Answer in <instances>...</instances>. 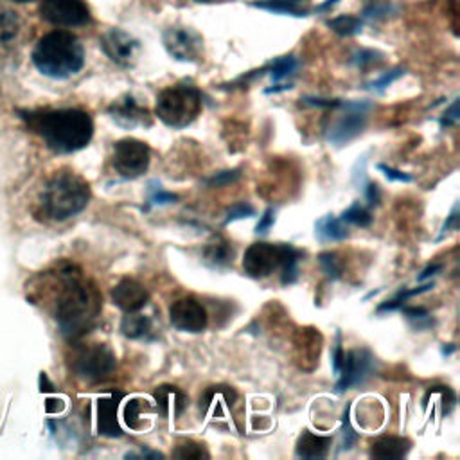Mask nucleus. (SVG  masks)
<instances>
[{"label": "nucleus", "mask_w": 460, "mask_h": 460, "mask_svg": "<svg viewBox=\"0 0 460 460\" xmlns=\"http://www.w3.org/2000/svg\"><path fill=\"white\" fill-rule=\"evenodd\" d=\"M54 283L53 313L58 327L67 340H78L94 327L101 313V297L95 286L72 265L60 268L54 274Z\"/></svg>", "instance_id": "obj_1"}, {"label": "nucleus", "mask_w": 460, "mask_h": 460, "mask_svg": "<svg viewBox=\"0 0 460 460\" xmlns=\"http://www.w3.org/2000/svg\"><path fill=\"white\" fill-rule=\"evenodd\" d=\"M28 127L56 153H76L88 146L94 136V121L79 108L24 111Z\"/></svg>", "instance_id": "obj_2"}, {"label": "nucleus", "mask_w": 460, "mask_h": 460, "mask_svg": "<svg viewBox=\"0 0 460 460\" xmlns=\"http://www.w3.org/2000/svg\"><path fill=\"white\" fill-rule=\"evenodd\" d=\"M35 67L47 78L69 79L85 65V49L79 38L67 31H51L33 51Z\"/></svg>", "instance_id": "obj_3"}, {"label": "nucleus", "mask_w": 460, "mask_h": 460, "mask_svg": "<svg viewBox=\"0 0 460 460\" xmlns=\"http://www.w3.org/2000/svg\"><path fill=\"white\" fill-rule=\"evenodd\" d=\"M90 201V185L72 171H58L45 184L38 200V216L65 221L78 216Z\"/></svg>", "instance_id": "obj_4"}, {"label": "nucleus", "mask_w": 460, "mask_h": 460, "mask_svg": "<svg viewBox=\"0 0 460 460\" xmlns=\"http://www.w3.org/2000/svg\"><path fill=\"white\" fill-rule=\"evenodd\" d=\"M302 254L292 245L254 243L243 258V268L252 279H267L281 270V283L290 286L299 279V261Z\"/></svg>", "instance_id": "obj_5"}, {"label": "nucleus", "mask_w": 460, "mask_h": 460, "mask_svg": "<svg viewBox=\"0 0 460 460\" xmlns=\"http://www.w3.org/2000/svg\"><path fill=\"white\" fill-rule=\"evenodd\" d=\"M201 92L187 83H178L164 88L155 104L157 118L173 130H184L196 121L201 113Z\"/></svg>", "instance_id": "obj_6"}, {"label": "nucleus", "mask_w": 460, "mask_h": 460, "mask_svg": "<svg viewBox=\"0 0 460 460\" xmlns=\"http://www.w3.org/2000/svg\"><path fill=\"white\" fill-rule=\"evenodd\" d=\"M118 360L111 353L110 348L103 343H90V345H81L72 355L70 367L85 382L97 383L106 378L115 371Z\"/></svg>", "instance_id": "obj_7"}, {"label": "nucleus", "mask_w": 460, "mask_h": 460, "mask_svg": "<svg viewBox=\"0 0 460 460\" xmlns=\"http://www.w3.org/2000/svg\"><path fill=\"white\" fill-rule=\"evenodd\" d=\"M152 153L146 143L137 139H123L115 143L111 164L115 173L127 180L143 177L150 168Z\"/></svg>", "instance_id": "obj_8"}, {"label": "nucleus", "mask_w": 460, "mask_h": 460, "mask_svg": "<svg viewBox=\"0 0 460 460\" xmlns=\"http://www.w3.org/2000/svg\"><path fill=\"white\" fill-rule=\"evenodd\" d=\"M341 108L345 110V113L327 130V141L334 146L348 144L364 132V128L367 125V111L371 110V103L343 101Z\"/></svg>", "instance_id": "obj_9"}, {"label": "nucleus", "mask_w": 460, "mask_h": 460, "mask_svg": "<svg viewBox=\"0 0 460 460\" xmlns=\"http://www.w3.org/2000/svg\"><path fill=\"white\" fill-rule=\"evenodd\" d=\"M40 15L45 22L60 28H81L92 21L85 0H44Z\"/></svg>", "instance_id": "obj_10"}, {"label": "nucleus", "mask_w": 460, "mask_h": 460, "mask_svg": "<svg viewBox=\"0 0 460 460\" xmlns=\"http://www.w3.org/2000/svg\"><path fill=\"white\" fill-rule=\"evenodd\" d=\"M162 42L168 54L177 62L196 63L203 54V40L191 28H169L164 31Z\"/></svg>", "instance_id": "obj_11"}, {"label": "nucleus", "mask_w": 460, "mask_h": 460, "mask_svg": "<svg viewBox=\"0 0 460 460\" xmlns=\"http://www.w3.org/2000/svg\"><path fill=\"white\" fill-rule=\"evenodd\" d=\"M99 45L110 62H113L115 65H119L123 69H130L136 65L137 53L141 49V42L134 35H130L119 28L108 29L101 37Z\"/></svg>", "instance_id": "obj_12"}, {"label": "nucleus", "mask_w": 460, "mask_h": 460, "mask_svg": "<svg viewBox=\"0 0 460 460\" xmlns=\"http://www.w3.org/2000/svg\"><path fill=\"white\" fill-rule=\"evenodd\" d=\"M373 355L367 349H353L345 353L341 369L338 373L336 392L341 394L357 385H362L373 371Z\"/></svg>", "instance_id": "obj_13"}, {"label": "nucleus", "mask_w": 460, "mask_h": 460, "mask_svg": "<svg viewBox=\"0 0 460 460\" xmlns=\"http://www.w3.org/2000/svg\"><path fill=\"white\" fill-rule=\"evenodd\" d=\"M171 325L184 333H201L207 327V311L194 297H184L169 308Z\"/></svg>", "instance_id": "obj_14"}, {"label": "nucleus", "mask_w": 460, "mask_h": 460, "mask_svg": "<svg viewBox=\"0 0 460 460\" xmlns=\"http://www.w3.org/2000/svg\"><path fill=\"white\" fill-rule=\"evenodd\" d=\"M108 115L125 130L150 128L153 123L150 110L143 106L132 94H127L119 101H115L108 108Z\"/></svg>", "instance_id": "obj_15"}, {"label": "nucleus", "mask_w": 460, "mask_h": 460, "mask_svg": "<svg viewBox=\"0 0 460 460\" xmlns=\"http://www.w3.org/2000/svg\"><path fill=\"white\" fill-rule=\"evenodd\" d=\"M111 300L125 313H134V311H141L148 304L150 293L144 288V284L127 277L115 284V288L111 290Z\"/></svg>", "instance_id": "obj_16"}, {"label": "nucleus", "mask_w": 460, "mask_h": 460, "mask_svg": "<svg viewBox=\"0 0 460 460\" xmlns=\"http://www.w3.org/2000/svg\"><path fill=\"white\" fill-rule=\"evenodd\" d=\"M125 398V392H110L108 396L97 401V431L104 437H121L123 428L119 424V403Z\"/></svg>", "instance_id": "obj_17"}, {"label": "nucleus", "mask_w": 460, "mask_h": 460, "mask_svg": "<svg viewBox=\"0 0 460 460\" xmlns=\"http://www.w3.org/2000/svg\"><path fill=\"white\" fill-rule=\"evenodd\" d=\"M157 410L166 419H180V415L185 412L189 398L187 394L178 389L177 385H160L153 392Z\"/></svg>", "instance_id": "obj_18"}, {"label": "nucleus", "mask_w": 460, "mask_h": 460, "mask_svg": "<svg viewBox=\"0 0 460 460\" xmlns=\"http://www.w3.org/2000/svg\"><path fill=\"white\" fill-rule=\"evenodd\" d=\"M238 401V392L233 387L225 385H216L209 387L201 396H200V410L201 412H216V414H225L233 408Z\"/></svg>", "instance_id": "obj_19"}, {"label": "nucleus", "mask_w": 460, "mask_h": 460, "mask_svg": "<svg viewBox=\"0 0 460 460\" xmlns=\"http://www.w3.org/2000/svg\"><path fill=\"white\" fill-rule=\"evenodd\" d=\"M251 6L268 13L295 17V19H304V17H309L311 13L308 8V0H254V3H251Z\"/></svg>", "instance_id": "obj_20"}, {"label": "nucleus", "mask_w": 460, "mask_h": 460, "mask_svg": "<svg viewBox=\"0 0 460 460\" xmlns=\"http://www.w3.org/2000/svg\"><path fill=\"white\" fill-rule=\"evenodd\" d=\"M412 448V442L405 437H394V435H383L373 440L371 444V456L383 458V460H396L403 458Z\"/></svg>", "instance_id": "obj_21"}, {"label": "nucleus", "mask_w": 460, "mask_h": 460, "mask_svg": "<svg viewBox=\"0 0 460 460\" xmlns=\"http://www.w3.org/2000/svg\"><path fill=\"white\" fill-rule=\"evenodd\" d=\"M333 444V437L316 435L313 431H304L295 446V455L299 458H325Z\"/></svg>", "instance_id": "obj_22"}, {"label": "nucleus", "mask_w": 460, "mask_h": 460, "mask_svg": "<svg viewBox=\"0 0 460 460\" xmlns=\"http://www.w3.org/2000/svg\"><path fill=\"white\" fill-rule=\"evenodd\" d=\"M315 236L322 243L343 242L345 238H349V226H348V223H343L340 218H334L333 214H327L315 223Z\"/></svg>", "instance_id": "obj_23"}, {"label": "nucleus", "mask_w": 460, "mask_h": 460, "mask_svg": "<svg viewBox=\"0 0 460 460\" xmlns=\"http://www.w3.org/2000/svg\"><path fill=\"white\" fill-rule=\"evenodd\" d=\"M233 258H234V251L223 238H214L203 249V259L210 268H225L233 263Z\"/></svg>", "instance_id": "obj_24"}, {"label": "nucleus", "mask_w": 460, "mask_h": 460, "mask_svg": "<svg viewBox=\"0 0 460 460\" xmlns=\"http://www.w3.org/2000/svg\"><path fill=\"white\" fill-rule=\"evenodd\" d=\"M153 331V322L150 316L141 315L137 311L127 313L121 322V333L130 340H146Z\"/></svg>", "instance_id": "obj_25"}, {"label": "nucleus", "mask_w": 460, "mask_h": 460, "mask_svg": "<svg viewBox=\"0 0 460 460\" xmlns=\"http://www.w3.org/2000/svg\"><path fill=\"white\" fill-rule=\"evenodd\" d=\"M299 70V60L295 56H281L277 60H274L270 65H267L263 69V72L270 74V79L274 83H281L283 79H288L290 76H293Z\"/></svg>", "instance_id": "obj_26"}, {"label": "nucleus", "mask_w": 460, "mask_h": 460, "mask_svg": "<svg viewBox=\"0 0 460 460\" xmlns=\"http://www.w3.org/2000/svg\"><path fill=\"white\" fill-rule=\"evenodd\" d=\"M327 28L340 37H355V35L362 33L364 21L360 17H353V15H341V17L327 21Z\"/></svg>", "instance_id": "obj_27"}, {"label": "nucleus", "mask_w": 460, "mask_h": 460, "mask_svg": "<svg viewBox=\"0 0 460 460\" xmlns=\"http://www.w3.org/2000/svg\"><path fill=\"white\" fill-rule=\"evenodd\" d=\"M148 412H150V403L146 399L132 398L125 407V423L130 428L139 430L144 426V419H146Z\"/></svg>", "instance_id": "obj_28"}, {"label": "nucleus", "mask_w": 460, "mask_h": 460, "mask_svg": "<svg viewBox=\"0 0 460 460\" xmlns=\"http://www.w3.org/2000/svg\"><path fill=\"white\" fill-rule=\"evenodd\" d=\"M431 288H433V283L423 284V286L414 288V290H405V288H403L401 292H398V293L394 295V299L385 300L383 304H380V306H378V309H376V313H378V315H382V313L398 311L403 304H407V302H408V299H410V297H415V295H421V293H424V292H430Z\"/></svg>", "instance_id": "obj_29"}, {"label": "nucleus", "mask_w": 460, "mask_h": 460, "mask_svg": "<svg viewBox=\"0 0 460 460\" xmlns=\"http://www.w3.org/2000/svg\"><path fill=\"white\" fill-rule=\"evenodd\" d=\"M396 12H398V6H394L390 0H369L362 10V21L378 22L390 17Z\"/></svg>", "instance_id": "obj_30"}, {"label": "nucleus", "mask_w": 460, "mask_h": 460, "mask_svg": "<svg viewBox=\"0 0 460 460\" xmlns=\"http://www.w3.org/2000/svg\"><path fill=\"white\" fill-rule=\"evenodd\" d=\"M320 334L315 329H304L302 331V343H299L300 358L302 362H316L318 364V353H320V341L316 343V338Z\"/></svg>", "instance_id": "obj_31"}, {"label": "nucleus", "mask_w": 460, "mask_h": 460, "mask_svg": "<svg viewBox=\"0 0 460 460\" xmlns=\"http://www.w3.org/2000/svg\"><path fill=\"white\" fill-rule=\"evenodd\" d=\"M340 219L348 225H357V226H369L373 223V214L367 207H364L360 201L353 203L348 210H343Z\"/></svg>", "instance_id": "obj_32"}, {"label": "nucleus", "mask_w": 460, "mask_h": 460, "mask_svg": "<svg viewBox=\"0 0 460 460\" xmlns=\"http://www.w3.org/2000/svg\"><path fill=\"white\" fill-rule=\"evenodd\" d=\"M173 456L175 458H187V460L196 458L198 460V458H209V453H207L203 444L194 442V440H184L177 446V449L173 451Z\"/></svg>", "instance_id": "obj_33"}, {"label": "nucleus", "mask_w": 460, "mask_h": 460, "mask_svg": "<svg viewBox=\"0 0 460 460\" xmlns=\"http://www.w3.org/2000/svg\"><path fill=\"white\" fill-rule=\"evenodd\" d=\"M383 62V54L374 49H360L351 56V63L358 69H369Z\"/></svg>", "instance_id": "obj_34"}, {"label": "nucleus", "mask_w": 460, "mask_h": 460, "mask_svg": "<svg viewBox=\"0 0 460 460\" xmlns=\"http://www.w3.org/2000/svg\"><path fill=\"white\" fill-rule=\"evenodd\" d=\"M399 309H401V311H403V315H405L410 322H414L419 329L433 325V318L430 316L428 309H424V308H417V306H407V304H403Z\"/></svg>", "instance_id": "obj_35"}, {"label": "nucleus", "mask_w": 460, "mask_h": 460, "mask_svg": "<svg viewBox=\"0 0 460 460\" xmlns=\"http://www.w3.org/2000/svg\"><path fill=\"white\" fill-rule=\"evenodd\" d=\"M318 261H320V267L324 270V274L331 279V281H336L341 277V265H340V259L336 254L333 252H324L318 256Z\"/></svg>", "instance_id": "obj_36"}, {"label": "nucleus", "mask_w": 460, "mask_h": 460, "mask_svg": "<svg viewBox=\"0 0 460 460\" xmlns=\"http://www.w3.org/2000/svg\"><path fill=\"white\" fill-rule=\"evenodd\" d=\"M177 200H178V196L164 191L159 182L150 184V200H148L150 205H169V203H175Z\"/></svg>", "instance_id": "obj_37"}, {"label": "nucleus", "mask_w": 460, "mask_h": 460, "mask_svg": "<svg viewBox=\"0 0 460 460\" xmlns=\"http://www.w3.org/2000/svg\"><path fill=\"white\" fill-rule=\"evenodd\" d=\"M252 216H256V209H254L251 203H247V201H242V203H236V205H233V207H230V209L226 210L225 225L233 223V221H238V219L252 218Z\"/></svg>", "instance_id": "obj_38"}, {"label": "nucleus", "mask_w": 460, "mask_h": 460, "mask_svg": "<svg viewBox=\"0 0 460 460\" xmlns=\"http://www.w3.org/2000/svg\"><path fill=\"white\" fill-rule=\"evenodd\" d=\"M358 440V433L355 431V428L351 426V419H349V407L343 414V428H341V449H351Z\"/></svg>", "instance_id": "obj_39"}, {"label": "nucleus", "mask_w": 460, "mask_h": 460, "mask_svg": "<svg viewBox=\"0 0 460 460\" xmlns=\"http://www.w3.org/2000/svg\"><path fill=\"white\" fill-rule=\"evenodd\" d=\"M240 177H242L240 169H226V171H219V173L212 175L210 178L205 180V184L209 187H225L228 184H234Z\"/></svg>", "instance_id": "obj_40"}, {"label": "nucleus", "mask_w": 460, "mask_h": 460, "mask_svg": "<svg viewBox=\"0 0 460 460\" xmlns=\"http://www.w3.org/2000/svg\"><path fill=\"white\" fill-rule=\"evenodd\" d=\"M403 76H405V69H401V67L392 69V70L385 72L380 79H374L373 83H369L367 88H371V90H385L387 86H390L394 81H398Z\"/></svg>", "instance_id": "obj_41"}, {"label": "nucleus", "mask_w": 460, "mask_h": 460, "mask_svg": "<svg viewBox=\"0 0 460 460\" xmlns=\"http://www.w3.org/2000/svg\"><path fill=\"white\" fill-rule=\"evenodd\" d=\"M378 169L392 182H401V184H410L414 180L412 175L401 171V169H396L392 166H387V164H378Z\"/></svg>", "instance_id": "obj_42"}, {"label": "nucleus", "mask_w": 460, "mask_h": 460, "mask_svg": "<svg viewBox=\"0 0 460 460\" xmlns=\"http://www.w3.org/2000/svg\"><path fill=\"white\" fill-rule=\"evenodd\" d=\"M362 191H364L366 200L369 201V207H378V205H380V201H382V193H380L378 184H374V182H369V180H367V182L364 184Z\"/></svg>", "instance_id": "obj_43"}, {"label": "nucleus", "mask_w": 460, "mask_h": 460, "mask_svg": "<svg viewBox=\"0 0 460 460\" xmlns=\"http://www.w3.org/2000/svg\"><path fill=\"white\" fill-rule=\"evenodd\" d=\"M458 123V99H455L449 108H446V111L442 113L440 118V127L444 128H449V127H455Z\"/></svg>", "instance_id": "obj_44"}, {"label": "nucleus", "mask_w": 460, "mask_h": 460, "mask_svg": "<svg viewBox=\"0 0 460 460\" xmlns=\"http://www.w3.org/2000/svg\"><path fill=\"white\" fill-rule=\"evenodd\" d=\"M306 104L309 106H316V108H341L343 101L341 99H327V97H304L302 99Z\"/></svg>", "instance_id": "obj_45"}, {"label": "nucleus", "mask_w": 460, "mask_h": 460, "mask_svg": "<svg viewBox=\"0 0 460 460\" xmlns=\"http://www.w3.org/2000/svg\"><path fill=\"white\" fill-rule=\"evenodd\" d=\"M274 223H275V209L268 207V209L263 212V216L259 218V223H258V226H256V233H258V234L268 233V230L274 226Z\"/></svg>", "instance_id": "obj_46"}, {"label": "nucleus", "mask_w": 460, "mask_h": 460, "mask_svg": "<svg viewBox=\"0 0 460 460\" xmlns=\"http://www.w3.org/2000/svg\"><path fill=\"white\" fill-rule=\"evenodd\" d=\"M343 357H345V351L341 348V341H340V333L336 334V343L333 348V353H331V364H333V371L334 374L338 376L340 369H341V364H343Z\"/></svg>", "instance_id": "obj_47"}, {"label": "nucleus", "mask_w": 460, "mask_h": 460, "mask_svg": "<svg viewBox=\"0 0 460 460\" xmlns=\"http://www.w3.org/2000/svg\"><path fill=\"white\" fill-rule=\"evenodd\" d=\"M458 203H455L453 205V209H451V212H449V216H448V219L444 221V225H442V233H440V236H444L446 233H449V230H458Z\"/></svg>", "instance_id": "obj_48"}, {"label": "nucleus", "mask_w": 460, "mask_h": 460, "mask_svg": "<svg viewBox=\"0 0 460 460\" xmlns=\"http://www.w3.org/2000/svg\"><path fill=\"white\" fill-rule=\"evenodd\" d=\"M442 270V265H430V267H426L421 274H419V277H417V281H424V279H428V277H431V275H435L437 272H440Z\"/></svg>", "instance_id": "obj_49"}, {"label": "nucleus", "mask_w": 460, "mask_h": 460, "mask_svg": "<svg viewBox=\"0 0 460 460\" xmlns=\"http://www.w3.org/2000/svg\"><path fill=\"white\" fill-rule=\"evenodd\" d=\"M125 456H127V458H136V456H139V458H164V455H162V453H159V451H141V453H127Z\"/></svg>", "instance_id": "obj_50"}, {"label": "nucleus", "mask_w": 460, "mask_h": 460, "mask_svg": "<svg viewBox=\"0 0 460 460\" xmlns=\"http://www.w3.org/2000/svg\"><path fill=\"white\" fill-rule=\"evenodd\" d=\"M293 85L288 83V85H274L272 88H267L265 94H279V92H284V90H292Z\"/></svg>", "instance_id": "obj_51"}, {"label": "nucleus", "mask_w": 460, "mask_h": 460, "mask_svg": "<svg viewBox=\"0 0 460 460\" xmlns=\"http://www.w3.org/2000/svg\"><path fill=\"white\" fill-rule=\"evenodd\" d=\"M341 0H325V3H322L315 12H327V10H331V8H334L336 4H340Z\"/></svg>", "instance_id": "obj_52"}, {"label": "nucleus", "mask_w": 460, "mask_h": 460, "mask_svg": "<svg viewBox=\"0 0 460 460\" xmlns=\"http://www.w3.org/2000/svg\"><path fill=\"white\" fill-rule=\"evenodd\" d=\"M453 351H455V345H451V343H448V348H442V355H444V357L451 355Z\"/></svg>", "instance_id": "obj_53"}, {"label": "nucleus", "mask_w": 460, "mask_h": 460, "mask_svg": "<svg viewBox=\"0 0 460 460\" xmlns=\"http://www.w3.org/2000/svg\"><path fill=\"white\" fill-rule=\"evenodd\" d=\"M13 3H21V4H26V3H33V0H13Z\"/></svg>", "instance_id": "obj_54"}, {"label": "nucleus", "mask_w": 460, "mask_h": 460, "mask_svg": "<svg viewBox=\"0 0 460 460\" xmlns=\"http://www.w3.org/2000/svg\"><path fill=\"white\" fill-rule=\"evenodd\" d=\"M194 3H200V4H207V3H210V0H194Z\"/></svg>", "instance_id": "obj_55"}]
</instances>
